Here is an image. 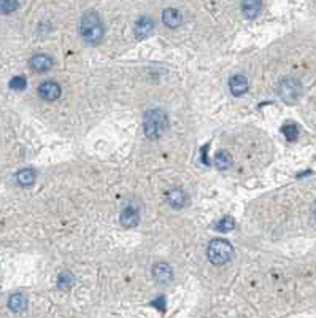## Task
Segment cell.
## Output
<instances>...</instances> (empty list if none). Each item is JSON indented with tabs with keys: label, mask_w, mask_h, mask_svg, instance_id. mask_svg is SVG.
Masks as SVG:
<instances>
[{
	"label": "cell",
	"mask_w": 316,
	"mask_h": 318,
	"mask_svg": "<svg viewBox=\"0 0 316 318\" xmlns=\"http://www.w3.org/2000/svg\"><path fill=\"white\" fill-rule=\"evenodd\" d=\"M140 221V213L137 208L134 207H126L121 213V224L130 229V227H135Z\"/></svg>",
	"instance_id": "obj_9"
},
{
	"label": "cell",
	"mask_w": 316,
	"mask_h": 318,
	"mask_svg": "<svg viewBox=\"0 0 316 318\" xmlns=\"http://www.w3.org/2000/svg\"><path fill=\"white\" fill-rule=\"evenodd\" d=\"M29 64H30V68H32V70L42 73L53 67V59L46 54H35L32 59H30Z\"/></svg>",
	"instance_id": "obj_8"
},
{
	"label": "cell",
	"mask_w": 316,
	"mask_h": 318,
	"mask_svg": "<svg viewBox=\"0 0 316 318\" xmlns=\"http://www.w3.org/2000/svg\"><path fill=\"white\" fill-rule=\"evenodd\" d=\"M277 89H278V96L281 97V101L291 105L297 102L302 96V85L299 80L294 76L281 78Z\"/></svg>",
	"instance_id": "obj_4"
},
{
	"label": "cell",
	"mask_w": 316,
	"mask_h": 318,
	"mask_svg": "<svg viewBox=\"0 0 316 318\" xmlns=\"http://www.w3.org/2000/svg\"><path fill=\"white\" fill-rule=\"evenodd\" d=\"M27 86V82L24 76H15L12 78V82H10V88L15 89V91H23Z\"/></svg>",
	"instance_id": "obj_21"
},
{
	"label": "cell",
	"mask_w": 316,
	"mask_h": 318,
	"mask_svg": "<svg viewBox=\"0 0 316 318\" xmlns=\"http://www.w3.org/2000/svg\"><path fill=\"white\" fill-rule=\"evenodd\" d=\"M16 180L21 186H30L35 182V172L32 171V169H23L21 172H18Z\"/></svg>",
	"instance_id": "obj_15"
},
{
	"label": "cell",
	"mask_w": 316,
	"mask_h": 318,
	"mask_svg": "<svg viewBox=\"0 0 316 318\" xmlns=\"http://www.w3.org/2000/svg\"><path fill=\"white\" fill-rule=\"evenodd\" d=\"M167 201L173 208H183L188 204V196L181 188H173L167 193Z\"/></svg>",
	"instance_id": "obj_10"
},
{
	"label": "cell",
	"mask_w": 316,
	"mask_h": 318,
	"mask_svg": "<svg viewBox=\"0 0 316 318\" xmlns=\"http://www.w3.org/2000/svg\"><path fill=\"white\" fill-rule=\"evenodd\" d=\"M143 129H145V135L148 138H151V140H157V138H161L162 135H164L169 129L167 113L164 110H159V108L146 112L145 121H143Z\"/></svg>",
	"instance_id": "obj_2"
},
{
	"label": "cell",
	"mask_w": 316,
	"mask_h": 318,
	"mask_svg": "<svg viewBox=\"0 0 316 318\" xmlns=\"http://www.w3.org/2000/svg\"><path fill=\"white\" fill-rule=\"evenodd\" d=\"M162 21H164L167 27L175 29L183 23V16L177 8H167L164 10V15H162Z\"/></svg>",
	"instance_id": "obj_12"
},
{
	"label": "cell",
	"mask_w": 316,
	"mask_h": 318,
	"mask_svg": "<svg viewBox=\"0 0 316 318\" xmlns=\"http://www.w3.org/2000/svg\"><path fill=\"white\" fill-rule=\"evenodd\" d=\"M134 31H135L137 38L143 40V38L149 37V35L152 34V31H154V23H152V19H151V18L143 16V18H140L138 21L135 23Z\"/></svg>",
	"instance_id": "obj_7"
},
{
	"label": "cell",
	"mask_w": 316,
	"mask_h": 318,
	"mask_svg": "<svg viewBox=\"0 0 316 318\" xmlns=\"http://www.w3.org/2000/svg\"><path fill=\"white\" fill-rule=\"evenodd\" d=\"M152 275L159 283H170L173 280V269L172 266L167 263H157L152 267Z\"/></svg>",
	"instance_id": "obj_6"
},
{
	"label": "cell",
	"mask_w": 316,
	"mask_h": 318,
	"mask_svg": "<svg viewBox=\"0 0 316 318\" xmlns=\"http://www.w3.org/2000/svg\"><path fill=\"white\" fill-rule=\"evenodd\" d=\"M215 227L219 232H230V231H233V227H235V221H233V218H230V216H224L216 223Z\"/></svg>",
	"instance_id": "obj_17"
},
{
	"label": "cell",
	"mask_w": 316,
	"mask_h": 318,
	"mask_svg": "<svg viewBox=\"0 0 316 318\" xmlns=\"http://www.w3.org/2000/svg\"><path fill=\"white\" fill-rule=\"evenodd\" d=\"M18 7H19L18 0H0V12L5 13V15L16 12Z\"/></svg>",
	"instance_id": "obj_18"
},
{
	"label": "cell",
	"mask_w": 316,
	"mask_h": 318,
	"mask_svg": "<svg viewBox=\"0 0 316 318\" xmlns=\"http://www.w3.org/2000/svg\"><path fill=\"white\" fill-rule=\"evenodd\" d=\"M80 32L86 43H89V45L99 43L105 34V29H104V24H102L100 16L96 12H86L83 15V18H81Z\"/></svg>",
	"instance_id": "obj_1"
},
{
	"label": "cell",
	"mask_w": 316,
	"mask_h": 318,
	"mask_svg": "<svg viewBox=\"0 0 316 318\" xmlns=\"http://www.w3.org/2000/svg\"><path fill=\"white\" fill-rule=\"evenodd\" d=\"M229 88L233 96H243L248 91V80L245 75H233L229 80Z\"/></svg>",
	"instance_id": "obj_11"
},
{
	"label": "cell",
	"mask_w": 316,
	"mask_h": 318,
	"mask_svg": "<svg viewBox=\"0 0 316 318\" xmlns=\"http://www.w3.org/2000/svg\"><path fill=\"white\" fill-rule=\"evenodd\" d=\"M215 166L219 169V171H227V169L232 166V156L227 151H219L215 156Z\"/></svg>",
	"instance_id": "obj_16"
},
{
	"label": "cell",
	"mask_w": 316,
	"mask_h": 318,
	"mask_svg": "<svg viewBox=\"0 0 316 318\" xmlns=\"http://www.w3.org/2000/svg\"><path fill=\"white\" fill-rule=\"evenodd\" d=\"M283 134L289 142H294V140H297V137H299V129L295 124H286V126H283Z\"/></svg>",
	"instance_id": "obj_20"
},
{
	"label": "cell",
	"mask_w": 316,
	"mask_h": 318,
	"mask_svg": "<svg viewBox=\"0 0 316 318\" xmlns=\"http://www.w3.org/2000/svg\"><path fill=\"white\" fill-rule=\"evenodd\" d=\"M8 307L12 309L13 312H23L26 307H27V299L23 293H15L10 296L8 299Z\"/></svg>",
	"instance_id": "obj_14"
},
{
	"label": "cell",
	"mask_w": 316,
	"mask_h": 318,
	"mask_svg": "<svg viewBox=\"0 0 316 318\" xmlns=\"http://www.w3.org/2000/svg\"><path fill=\"white\" fill-rule=\"evenodd\" d=\"M207 256H208L210 263L215 264V266L227 264L233 258V247L227 241L215 238V241H211L210 245H208Z\"/></svg>",
	"instance_id": "obj_3"
},
{
	"label": "cell",
	"mask_w": 316,
	"mask_h": 318,
	"mask_svg": "<svg viewBox=\"0 0 316 318\" xmlns=\"http://www.w3.org/2000/svg\"><path fill=\"white\" fill-rule=\"evenodd\" d=\"M313 216H314V220H316V202H314V205H313Z\"/></svg>",
	"instance_id": "obj_22"
},
{
	"label": "cell",
	"mask_w": 316,
	"mask_h": 318,
	"mask_svg": "<svg viewBox=\"0 0 316 318\" xmlns=\"http://www.w3.org/2000/svg\"><path fill=\"white\" fill-rule=\"evenodd\" d=\"M38 96L46 102H54L60 97V86L54 82H45L38 86Z\"/></svg>",
	"instance_id": "obj_5"
},
{
	"label": "cell",
	"mask_w": 316,
	"mask_h": 318,
	"mask_svg": "<svg viewBox=\"0 0 316 318\" xmlns=\"http://www.w3.org/2000/svg\"><path fill=\"white\" fill-rule=\"evenodd\" d=\"M262 10V2L261 0H243L242 2V12L243 15L253 19L256 18Z\"/></svg>",
	"instance_id": "obj_13"
},
{
	"label": "cell",
	"mask_w": 316,
	"mask_h": 318,
	"mask_svg": "<svg viewBox=\"0 0 316 318\" xmlns=\"http://www.w3.org/2000/svg\"><path fill=\"white\" fill-rule=\"evenodd\" d=\"M73 285V277L67 274V272H62L59 275L57 278V286L60 288V290H68V288H72Z\"/></svg>",
	"instance_id": "obj_19"
}]
</instances>
